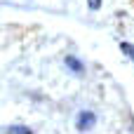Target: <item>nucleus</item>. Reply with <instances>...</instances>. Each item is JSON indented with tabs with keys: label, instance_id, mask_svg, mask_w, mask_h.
Masks as SVG:
<instances>
[{
	"label": "nucleus",
	"instance_id": "obj_3",
	"mask_svg": "<svg viewBox=\"0 0 134 134\" xmlns=\"http://www.w3.org/2000/svg\"><path fill=\"white\" fill-rule=\"evenodd\" d=\"M7 132H9V134H33V132H31V127H24V125H14V127H9Z\"/></svg>",
	"mask_w": 134,
	"mask_h": 134
},
{
	"label": "nucleus",
	"instance_id": "obj_1",
	"mask_svg": "<svg viewBox=\"0 0 134 134\" xmlns=\"http://www.w3.org/2000/svg\"><path fill=\"white\" fill-rule=\"evenodd\" d=\"M92 125H94V113H90V111H82V113L78 115V122H75V127H78L80 132H87Z\"/></svg>",
	"mask_w": 134,
	"mask_h": 134
},
{
	"label": "nucleus",
	"instance_id": "obj_2",
	"mask_svg": "<svg viewBox=\"0 0 134 134\" xmlns=\"http://www.w3.org/2000/svg\"><path fill=\"white\" fill-rule=\"evenodd\" d=\"M66 66H68L71 71H75V73H82V64H80L75 57H68V59H66Z\"/></svg>",
	"mask_w": 134,
	"mask_h": 134
},
{
	"label": "nucleus",
	"instance_id": "obj_4",
	"mask_svg": "<svg viewBox=\"0 0 134 134\" xmlns=\"http://www.w3.org/2000/svg\"><path fill=\"white\" fill-rule=\"evenodd\" d=\"M120 49H122L127 57H132V59H134V47L130 45V42H120Z\"/></svg>",
	"mask_w": 134,
	"mask_h": 134
},
{
	"label": "nucleus",
	"instance_id": "obj_5",
	"mask_svg": "<svg viewBox=\"0 0 134 134\" xmlns=\"http://www.w3.org/2000/svg\"><path fill=\"white\" fill-rule=\"evenodd\" d=\"M87 5H90V9H99L101 7V0H87Z\"/></svg>",
	"mask_w": 134,
	"mask_h": 134
}]
</instances>
